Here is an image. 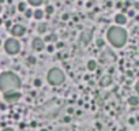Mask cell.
Instances as JSON below:
<instances>
[{"label":"cell","instance_id":"cell-10","mask_svg":"<svg viewBox=\"0 0 139 131\" xmlns=\"http://www.w3.org/2000/svg\"><path fill=\"white\" fill-rule=\"evenodd\" d=\"M33 17L38 20L42 19V18H44V11H42V10H34V11H33Z\"/></svg>","mask_w":139,"mask_h":131},{"label":"cell","instance_id":"cell-19","mask_svg":"<svg viewBox=\"0 0 139 131\" xmlns=\"http://www.w3.org/2000/svg\"><path fill=\"white\" fill-rule=\"evenodd\" d=\"M45 11H46V14H53V11H55V7H53V6H46Z\"/></svg>","mask_w":139,"mask_h":131},{"label":"cell","instance_id":"cell-3","mask_svg":"<svg viewBox=\"0 0 139 131\" xmlns=\"http://www.w3.org/2000/svg\"><path fill=\"white\" fill-rule=\"evenodd\" d=\"M46 79L49 82V85L59 86V85H62L65 81V74L60 68H50L46 74Z\"/></svg>","mask_w":139,"mask_h":131},{"label":"cell","instance_id":"cell-29","mask_svg":"<svg viewBox=\"0 0 139 131\" xmlns=\"http://www.w3.org/2000/svg\"><path fill=\"white\" fill-rule=\"evenodd\" d=\"M62 18H63V19H64V20H67V19H68V14H64V15H63Z\"/></svg>","mask_w":139,"mask_h":131},{"label":"cell","instance_id":"cell-8","mask_svg":"<svg viewBox=\"0 0 139 131\" xmlns=\"http://www.w3.org/2000/svg\"><path fill=\"white\" fill-rule=\"evenodd\" d=\"M115 22L117 23L116 26H119V25H124V23H127V17H125L124 14H117L115 17Z\"/></svg>","mask_w":139,"mask_h":131},{"label":"cell","instance_id":"cell-34","mask_svg":"<svg viewBox=\"0 0 139 131\" xmlns=\"http://www.w3.org/2000/svg\"><path fill=\"white\" fill-rule=\"evenodd\" d=\"M0 12H1V6H0Z\"/></svg>","mask_w":139,"mask_h":131},{"label":"cell","instance_id":"cell-15","mask_svg":"<svg viewBox=\"0 0 139 131\" xmlns=\"http://www.w3.org/2000/svg\"><path fill=\"white\" fill-rule=\"evenodd\" d=\"M95 45H97L98 48H102L104 45H105V41H104L102 38H98V40L95 41Z\"/></svg>","mask_w":139,"mask_h":131},{"label":"cell","instance_id":"cell-32","mask_svg":"<svg viewBox=\"0 0 139 131\" xmlns=\"http://www.w3.org/2000/svg\"><path fill=\"white\" fill-rule=\"evenodd\" d=\"M4 1H6V0H0V4H1V3H4Z\"/></svg>","mask_w":139,"mask_h":131},{"label":"cell","instance_id":"cell-26","mask_svg":"<svg viewBox=\"0 0 139 131\" xmlns=\"http://www.w3.org/2000/svg\"><path fill=\"white\" fill-rule=\"evenodd\" d=\"M63 47H64V44H63V42H57L56 44V48H59V49H62Z\"/></svg>","mask_w":139,"mask_h":131},{"label":"cell","instance_id":"cell-23","mask_svg":"<svg viewBox=\"0 0 139 131\" xmlns=\"http://www.w3.org/2000/svg\"><path fill=\"white\" fill-rule=\"evenodd\" d=\"M125 14H128V17H135V11L134 10H127Z\"/></svg>","mask_w":139,"mask_h":131},{"label":"cell","instance_id":"cell-30","mask_svg":"<svg viewBox=\"0 0 139 131\" xmlns=\"http://www.w3.org/2000/svg\"><path fill=\"white\" fill-rule=\"evenodd\" d=\"M3 131H14V130H12V128L11 127H7V128H4V130Z\"/></svg>","mask_w":139,"mask_h":131},{"label":"cell","instance_id":"cell-11","mask_svg":"<svg viewBox=\"0 0 139 131\" xmlns=\"http://www.w3.org/2000/svg\"><path fill=\"white\" fill-rule=\"evenodd\" d=\"M95 68H97V63H95V60H89L87 61V70L89 71H94Z\"/></svg>","mask_w":139,"mask_h":131},{"label":"cell","instance_id":"cell-1","mask_svg":"<svg viewBox=\"0 0 139 131\" xmlns=\"http://www.w3.org/2000/svg\"><path fill=\"white\" fill-rule=\"evenodd\" d=\"M21 79L12 71H4L0 74V92H18L21 87Z\"/></svg>","mask_w":139,"mask_h":131},{"label":"cell","instance_id":"cell-2","mask_svg":"<svg viewBox=\"0 0 139 131\" xmlns=\"http://www.w3.org/2000/svg\"><path fill=\"white\" fill-rule=\"evenodd\" d=\"M127 32L120 26H112L108 30V40L115 48H121L124 47L127 42Z\"/></svg>","mask_w":139,"mask_h":131},{"label":"cell","instance_id":"cell-9","mask_svg":"<svg viewBox=\"0 0 139 131\" xmlns=\"http://www.w3.org/2000/svg\"><path fill=\"white\" fill-rule=\"evenodd\" d=\"M128 104L131 105V107H136V105L139 104V97L138 96H132L128 98Z\"/></svg>","mask_w":139,"mask_h":131},{"label":"cell","instance_id":"cell-24","mask_svg":"<svg viewBox=\"0 0 139 131\" xmlns=\"http://www.w3.org/2000/svg\"><path fill=\"white\" fill-rule=\"evenodd\" d=\"M128 123H130L131 126H134L136 123V119H135V117H130V119H128Z\"/></svg>","mask_w":139,"mask_h":131},{"label":"cell","instance_id":"cell-16","mask_svg":"<svg viewBox=\"0 0 139 131\" xmlns=\"http://www.w3.org/2000/svg\"><path fill=\"white\" fill-rule=\"evenodd\" d=\"M25 10H26V4H25L23 1H21V3L18 4V11H21V12H25Z\"/></svg>","mask_w":139,"mask_h":131},{"label":"cell","instance_id":"cell-22","mask_svg":"<svg viewBox=\"0 0 139 131\" xmlns=\"http://www.w3.org/2000/svg\"><path fill=\"white\" fill-rule=\"evenodd\" d=\"M27 61H29L30 64H34L36 63V57H34V56H30V57H27Z\"/></svg>","mask_w":139,"mask_h":131},{"label":"cell","instance_id":"cell-17","mask_svg":"<svg viewBox=\"0 0 139 131\" xmlns=\"http://www.w3.org/2000/svg\"><path fill=\"white\" fill-rule=\"evenodd\" d=\"M38 32L40 33H45V32H46V25H45V23L40 25V26H38Z\"/></svg>","mask_w":139,"mask_h":131},{"label":"cell","instance_id":"cell-31","mask_svg":"<svg viewBox=\"0 0 139 131\" xmlns=\"http://www.w3.org/2000/svg\"><path fill=\"white\" fill-rule=\"evenodd\" d=\"M127 75H128V78H131V76H132V71H128Z\"/></svg>","mask_w":139,"mask_h":131},{"label":"cell","instance_id":"cell-35","mask_svg":"<svg viewBox=\"0 0 139 131\" xmlns=\"http://www.w3.org/2000/svg\"><path fill=\"white\" fill-rule=\"evenodd\" d=\"M0 45H1V41H0Z\"/></svg>","mask_w":139,"mask_h":131},{"label":"cell","instance_id":"cell-28","mask_svg":"<svg viewBox=\"0 0 139 131\" xmlns=\"http://www.w3.org/2000/svg\"><path fill=\"white\" fill-rule=\"evenodd\" d=\"M6 27H7V29L11 27V20H7V22H6Z\"/></svg>","mask_w":139,"mask_h":131},{"label":"cell","instance_id":"cell-12","mask_svg":"<svg viewBox=\"0 0 139 131\" xmlns=\"http://www.w3.org/2000/svg\"><path fill=\"white\" fill-rule=\"evenodd\" d=\"M56 40H57V36L56 34H48L46 37H45L44 42H45V41H46V42H55Z\"/></svg>","mask_w":139,"mask_h":131},{"label":"cell","instance_id":"cell-21","mask_svg":"<svg viewBox=\"0 0 139 131\" xmlns=\"http://www.w3.org/2000/svg\"><path fill=\"white\" fill-rule=\"evenodd\" d=\"M46 51H48L49 53H52V52L55 51V45H52V44H50V45H48V47H46Z\"/></svg>","mask_w":139,"mask_h":131},{"label":"cell","instance_id":"cell-7","mask_svg":"<svg viewBox=\"0 0 139 131\" xmlns=\"http://www.w3.org/2000/svg\"><path fill=\"white\" fill-rule=\"evenodd\" d=\"M44 48H45L44 40H41L40 37H36L34 40H33V49H34V51L41 52V51H44Z\"/></svg>","mask_w":139,"mask_h":131},{"label":"cell","instance_id":"cell-13","mask_svg":"<svg viewBox=\"0 0 139 131\" xmlns=\"http://www.w3.org/2000/svg\"><path fill=\"white\" fill-rule=\"evenodd\" d=\"M112 82V79H110V76H104V79L101 81V85L102 86H108V85Z\"/></svg>","mask_w":139,"mask_h":131},{"label":"cell","instance_id":"cell-27","mask_svg":"<svg viewBox=\"0 0 139 131\" xmlns=\"http://www.w3.org/2000/svg\"><path fill=\"white\" fill-rule=\"evenodd\" d=\"M67 112H68V115L74 113V108H71V107H70V108H68V109H67Z\"/></svg>","mask_w":139,"mask_h":131},{"label":"cell","instance_id":"cell-6","mask_svg":"<svg viewBox=\"0 0 139 131\" xmlns=\"http://www.w3.org/2000/svg\"><path fill=\"white\" fill-rule=\"evenodd\" d=\"M25 32H26V29H25V26H22V25H14V26L11 27V34L14 36V37H22V36L25 34Z\"/></svg>","mask_w":139,"mask_h":131},{"label":"cell","instance_id":"cell-33","mask_svg":"<svg viewBox=\"0 0 139 131\" xmlns=\"http://www.w3.org/2000/svg\"><path fill=\"white\" fill-rule=\"evenodd\" d=\"M41 131H48V130H46V128H42V130H41Z\"/></svg>","mask_w":139,"mask_h":131},{"label":"cell","instance_id":"cell-18","mask_svg":"<svg viewBox=\"0 0 139 131\" xmlns=\"http://www.w3.org/2000/svg\"><path fill=\"white\" fill-rule=\"evenodd\" d=\"M34 86H36V87H41L42 86V81L40 78H36V79H34Z\"/></svg>","mask_w":139,"mask_h":131},{"label":"cell","instance_id":"cell-25","mask_svg":"<svg viewBox=\"0 0 139 131\" xmlns=\"http://www.w3.org/2000/svg\"><path fill=\"white\" fill-rule=\"evenodd\" d=\"M63 122H64V123H70V122H71V117H70V116L63 117Z\"/></svg>","mask_w":139,"mask_h":131},{"label":"cell","instance_id":"cell-5","mask_svg":"<svg viewBox=\"0 0 139 131\" xmlns=\"http://www.w3.org/2000/svg\"><path fill=\"white\" fill-rule=\"evenodd\" d=\"M21 93L19 92H7V93H3V98L6 102L8 104H12V102H16L19 98H21Z\"/></svg>","mask_w":139,"mask_h":131},{"label":"cell","instance_id":"cell-20","mask_svg":"<svg viewBox=\"0 0 139 131\" xmlns=\"http://www.w3.org/2000/svg\"><path fill=\"white\" fill-rule=\"evenodd\" d=\"M25 17L26 18H31L33 17V10H25Z\"/></svg>","mask_w":139,"mask_h":131},{"label":"cell","instance_id":"cell-14","mask_svg":"<svg viewBox=\"0 0 139 131\" xmlns=\"http://www.w3.org/2000/svg\"><path fill=\"white\" fill-rule=\"evenodd\" d=\"M27 1H29L31 6H36V7H37V6H40V4L44 1V0H27Z\"/></svg>","mask_w":139,"mask_h":131},{"label":"cell","instance_id":"cell-4","mask_svg":"<svg viewBox=\"0 0 139 131\" xmlns=\"http://www.w3.org/2000/svg\"><path fill=\"white\" fill-rule=\"evenodd\" d=\"M4 49H6V52L8 55H16L21 51V44H19L18 40H15V38H8L4 42Z\"/></svg>","mask_w":139,"mask_h":131}]
</instances>
